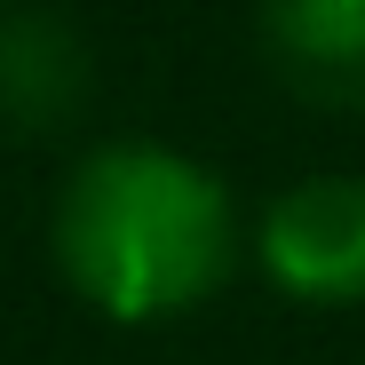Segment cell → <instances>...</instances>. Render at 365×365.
Returning <instances> with one entry per match:
<instances>
[{
	"instance_id": "obj_1",
	"label": "cell",
	"mask_w": 365,
	"mask_h": 365,
	"mask_svg": "<svg viewBox=\"0 0 365 365\" xmlns=\"http://www.w3.org/2000/svg\"><path fill=\"white\" fill-rule=\"evenodd\" d=\"M230 191L175 143H103L56 191V270L111 326H167L230 278Z\"/></svg>"
},
{
	"instance_id": "obj_2",
	"label": "cell",
	"mask_w": 365,
	"mask_h": 365,
	"mask_svg": "<svg viewBox=\"0 0 365 365\" xmlns=\"http://www.w3.org/2000/svg\"><path fill=\"white\" fill-rule=\"evenodd\" d=\"M255 255L278 294L310 310H357L365 302V175H302L262 207Z\"/></svg>"
},
{
	"instance_id": "obj_4",
	"label": "cell",
	"mask_w": 365,
	"mask_h": 365,
	"mask_svg": "<svg viewBox=\"0 0 365 365\" xmlns=\"http://www.w3.org/2000/svg\"><path fill=\"white\" fill-rule=\"evenodd\" d=\"M262 48L294 96L365 111V0H262Z\"/></svg>"
},
{
	"instance_id": "obj_3",
	"label": "cell",
	"mask_w": 365,
	"mask_h": 365,
	"mask_svg": "<svg viewBox=\"0 0 365 365\" xmlns=\"http://www.w3.org/2000/svg\"><path fill=\"white\" fill-rule=\"evenodd\" d=\"M96 64L88 40L48 16V9H9L0 16V128L9 135H64L88 111Z\"/></svg>"
}]
</instances>
